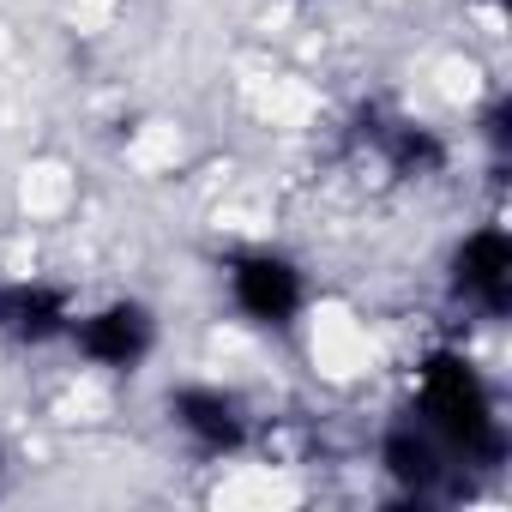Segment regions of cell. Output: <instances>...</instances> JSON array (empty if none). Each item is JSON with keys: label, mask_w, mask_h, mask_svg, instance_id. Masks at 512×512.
<instances>
[{"label": "cell", "mask_w": 512, "mask_h": 512, "mask_svg": "<svg viewBox=\"0 0 512 512\" xmlns=\"http://www.w3.org/2000/svg\"><path fill=\"white\" fill-rule=\"evenodd\" d=\"M229 296L247 320L260 326H290L302 314V272L284 253H241L229 266Z\"/></svg>", "instance_id": "7a4b0ae2"}, {"label": "cell", "mask_w": 512, "mask_h": 512, "mask_svg": "<svg viewBox=\"0 0 512 512\" xmlns=\"http://www.w3.org/2000/svg\"><path fill=\"white\" fill-rule=\"evenodd\" d=\"M452 284L464 296H476L488 314H506V296H512V241H506V229H476L458 247Z\"/></svg>", "instance_id": "277c9868"}, {"label": "cell", "mask_w": 512, "mask_h": 512, "mask_svg": "<svg viewBox=\"0 0 512 512\" xmlns=\"http://www.w3.org/2000/svg\"><path fill=\"white\" fill-rule=\"evenodd\" d=\"M380 458H386V470H392L404 488H416V494H428V488L440 482V452H434V440H428L422 428H410V422L386 434Z\"/></svg>", "instance_id": "52a82bcc"}, {"label": "cell", "mask_w": 512, "mask_h": 512, "mask_svg": "<svg viewBox=\"0 0 512 512\" xmlns=\"http://www.w3.org/2000/svg\"><path fill=\"white\" fill-rule=\"evenodd\" d=\"M79 350L97 368H133L151 350V314L139 302H109L103 314H91L79 326Z\"/></svg>", "instance_id": "5b68a950"}, {"label": "cell", "mask_w": 512, "mask_h": 512, "mask_svg": "<svg viewBox=\"0 0 512 512\" xmlns=\"http://www.w3.org/2000/svg\"><path fill=\"white\" fill-rule=\"evenodd\" d=\"M422 404H428V422L476 464H500L506 452V434H500V416H494V398L482 386V374L464 362V356H428L422 368Z\"/></svg>", "instance_id": "6da1fadb"}, {"label": "cell", "mask_w": 512, "mask_h": 512, "mask_svg": "<svg viewBox=\"0 0 512 512\" xmlns=\"http://www.w3.org/2000/svg\"><path fill=\"white\" fill-rule=\"evenodd\" d=\"M169 416L175 428L199 446V452H235L247 440V422H241V404L217 386H181L169 398Z\"/></svg>", "instance_id": "3957f363"}, {"label": "cell", "mask_w": 512, "mask_h": 512, "mask_svg": "<svg viewBox=\"0 0 512 512\" xmlns=\"http://www.w3.org/2000/svg\"><path fill=\"white\" fill-rule=\"evenodd\" d=\"M67 320H73L67 290H55V284H0V332L43 344V338L67 332Z\"/></svg>", "instance_id": "8992f818"}, {"label": "cell", "mask_w": 512, "mask_h": 512, "mask_svg": "<svg viewBox=\"0 0 512 512\" xmlns=\"http://www.w3.org/2000/svg\"><path fill=\"white\" fill-rule=\"evenodd\" d=\"M386 157H392L398 175H440L446 169V139L428 133V127H398L386 139Z\"/></svg>", "instance_id": "ba28073f"}]
</instances>
